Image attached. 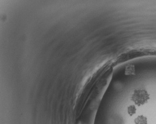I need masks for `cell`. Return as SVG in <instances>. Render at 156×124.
I'll return each mask as SVG.
<instances>
[{"instance_id": "2", "label": "cell", "mask_w": 156, "mask_h": 124, "mask_svg": "<svg viewBox=\"0 0 156 124\" xmlns=\"http://www.w3.org/2000/svg\"><path fill=\"white\" fill-rule=\"evenodd\" d=\"M135 124H148L147 118L143 116H139L135 119Z\"/></svg>"}, {"instance_id": "1", "label": "cell", "mask_w": 156, "mask_h": 124, "mask_svg": "<svg viewBox=\"0 0 156 124\" xmlns=\"http://www.w3.org/2000/svg\"><path fill=\"white\" fill-rule=\"evenodd\" d=\"M133 98L135 103L139 105L143 104L148 98L147 93L145 91L142 90L135 91Z\"/></svg>"}]
</instances>
